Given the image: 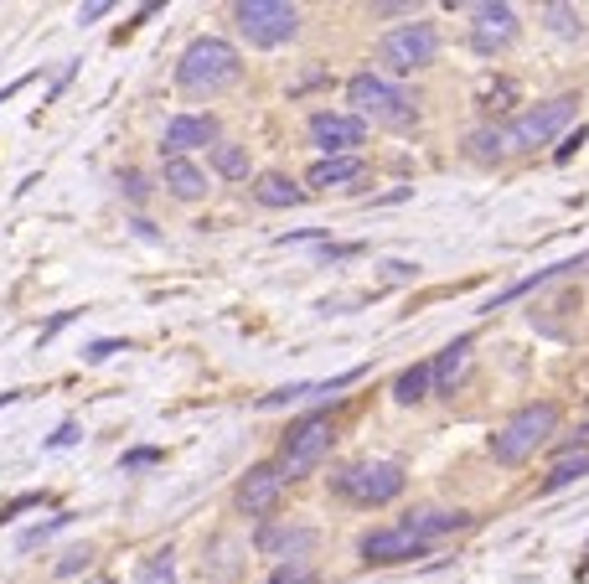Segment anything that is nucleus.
Wrapping results in <instances>:
<instances>
[{"mask_svg": "<svg viewBox=\"0 0 589 584\" xmlns=\"http://www.w3.org/2000/svg\"><path fill=\"white\" fill-rule=\"evenodd\" d=\"M300 6L290 0H238L233 6V26L248 47H285L300 37Z\"/></svg>", "mask_w": 589, "mask_h": 584, "instance_id": "0eeeda50", "label": "nucleus"}, {"mask_svg": "<svg viewBox=\"0 0 589 584\" xmlns=\"http://www.w3.org/2000/svg\"><path fill=\"white\" fill-rule=\"evenodd\" d=\"M248 192H254L259 207H274V212H279V207H300V202L310 197L305 187H295L285 171H264V176H254V187H248Z\"/></svg>", "mask_w": 589, "mask_h": 584, "instance_id": "4be33fe9", "label": "nucleus"}, {"mask_svg": "<svg viewBox=\"0 0 589 584\" xmlns=\"http://www.w3.org/2000/svg\"><path fill=\"white\" fill-rule=\"evenodd\" d=\"M197 145H217V114H176L171 125H166V145H161V156H186V150H197Z\"/></svg>", "mask_w": 589, "mask_h": 584, "instance_id": "2eb2a0df", "label": "nucleus"}, {"mask_svg": "<svg viewBox=\"0 0 589 584\" xmlns=\"http://www.w3.org/2000/svg\"><path fill=\"white\" fill-rule=\"evenodd\" d=\"M584 574H589V543H584Z\"/></svg>", "mask_w": 589, "mask_h": 584, "instance_id": "a18cd8bd", "label": "nucleus"}, {"mask_svg": "<svg viewBox=\"0 0 589 584\" xmlns=\"http://www.w3.org/2000/svg\"><path fill=\"white\" fill-rule=\"evenodd\" d=\"M564 455H589V419L574 429V435L564 440Z\"/></svg>", "mask_w": 589, "mask_h": 584, "instance_id": "58836bf2", "label": "nucleus"}, {"mask_svg": "<svg viewBox=\"0 0 589 584\" xmlns=\"http://www.w3.org/2000/svg\"><path fill=\"white\" fill-rule=\"evenodd\" d=\"M543 21H548V32H553V37H569V42L584 37V26H589L579 6H543Z\"/></svg>", "mask_w": 589, "mask_h": 584, "instance_id": "a878e982", "label": "nucleus"}, {"mask_svg": "<svg viewBox=\"0 0 589 584\" xmlns=\"http://www.w3.org/2000/svg\"><path fill=\"white\" fill-rule=\"evenodd\" d=\"M16 398H21V393H0V409H6V404H16Z\"/></svg>", "mask_w": 589, "mask_h": 584, "instance_id": "c03bdc74", "label": "nucleus"}, {"mask_svg": "<svg viewBox=\"0 0 589 584\" xmlns=\"http://www.w3.org/2000/svg\"><path fill=\"white\" fill-rule=\"evenodd\" d=\"M465 156H471L476 166H507L512 161V140H507L502 119H486L481 130L465 135Z\"/></svg>", "mask_w": 589, "mask_h": 584, "instance_id": "412c9836", "label": "nucleus"}, {"mask_svg": "<svg viewBox=\"0 0 589 584\" xmlns=\"http://www.w3.org/2000/svg\"><path fill=\"white\" fill-rule=\"evenodd\" d=\"M429 393H434L429 362H414V367H403V373L393 378V398H398V404H424Z\"/></svg>", "mask_w": 589, "mask_h": 584, "instance_id": "b1692460", "label": "nucleus"}, {"mask_svg": "<svg viewBox=\"0 0 589 584\" xmlns=\"http://www.w3.org/2000/svg\"><path fill=\"white\" fill-rule=\"evenodd\" d=\"M243 78V52L228 37H197L176 57V88L186 99H217Z\"/></svg>", "mask_w": 589, "mask_h": 584, "instance_id": "f257e3e1", "label": "nucleus"}, {"mask_svg": "<svg viewBox=\"0 0 589 584\" xmlns=\"http://www.w3.org/2000/svg\"><path fill=\"white\" fill-rule=\"evenodd\" d=\"M517 94H522L517 78H496V83H486V88H481V109L496 119V114H507V109L517 104Z\"/></svg>", "mask_w": 589, "mask_h": 584, "instance_id": "bb28decb", "label": "nucleus"}, {"mask_svg": "<svg viewBox=\"0 0 589 584\" xmlns=\"http://www.w3.org/2000/svg\"><path fill=\"white\" fill-rule=\"evenodd\" d=\"M93 564V553L88 548H73V553H62V564H57V574L68 579V574H78V569H88Z\"/></svg>", "mask_w": 589, "mask_h": 584, "instance_id": "f704fd0d", "label": "nucleus"}, {"mask_svg": "<svg viewBox=\"0 0 589 584\" xmlns=\"http://www.w3.org/2000/svg\"><path fill=\"white\" fill-rule=\"evenodd\" d=\"M331 491L352 507H388L409 491V471L398 460H357V466L331 476Z\"/></svg>", "mask_w": 589, "mask_h": 584, "instance_id": "20e7f679", "label": "nucleus"}, {"mask_svg": "<svg viewBox=\"0 0 589 584\" xmlns=\"http://www.w3.org/2000/svg\"><path fill=\"white\" fill-rule=\"evenodd\" d=\"M357 553H362V564H414V559H429V543L409 538L403 528H372V533H362Z\"/></svg>", "mask_w": 589, "mask_h": 584, "instance_id": "ddd939ff", "label": "nucleus"}, {"mask_svg": "<svg viewBox=\"0 0 589 584\" xmlns=\"http://www.w3.org/2000/svg\"><path fill=\"white\" fill-rule=\"evenodd\" d=\"M383 269H388V280H414V274H419V264H403V259H393Z\"/></svg>", "mask_w": 589, "mask_h": 584, "instance_id": "a19ab883", "label": "nucleus"}, {"mask_svg": "<svg viewBox=\"0 0 589 584\" xmlns=\"http://www.w3.org/2000/svg\"><path fill=\"white\" fill-rule=\"evenodd\" d=\"M114 352H124L119 336H99V342H88V347H83V362H88V367H99V362H109Z\"/></svg>", "mask_w": 589, "mask_h": 584, "instance_id": "2f4dec72", "label": "nucleus"}, {"mask_svg": "<svg viewBox=\"0 0 589 584\" xmlns=\"http://www.w3.org/2000/svg\"><path fill=\"white\" fill-rule=\"evenodd\" d=\"M109 11H114L109 0H93V6H83V11H78V21H83V26H93V21H104Z\"/></svg>", "mask_w": 589, "mask_h": 584, "instance_id": "ea45409f", "label": "nucleus"}, {"mask_svg": "<svg viewBox=\"0 0 589 584\" xmlns=\"http://www.w3.org/2000/svg\"><path fill=\"white\" fill-rule=\"evenodd\" d=\"M26 83H31V73H26V78H16V83H6V88H0V104H6L11 94H21V88H26Z\"/></svg>", "mask_w": 589, "mask_h": 584, "instance_id": "37998d69", "label": "nucleus"}, {"mask_svg": "<svg viewBox=\"0 0 589 584\" xmlns=\"http://www.w3.org/2000/svg\"><path fill=\"white\" fill-rule=\"evenodd\" d=\"M119 192L130 197V202H145V197H150V181H145L140 171H119Z\"/></svg>", "mask_w": 589, "mask_h": 584, "instance_id": "72a5a7b5", "label": "nucleus"}, {"mask_svg": "<svg viewBox=\"0 0 589 584\" xmlns=\"http://www.w3.org/2000/svg\"><path fill=\"white\" fill-rule=\"evenodd\" d=\"M409 538H419V543H440L445 533H460V528H471V512H460V507H424V512H409L398 522Z\"/></svg>", "mask_w": 589, "mask_h": 584, "instance_id": "4468645a", "label": "nucleus"}, {"mask_svg": "<svg viewBox=\"0 0 589 584\" xmlns=\"http://www.w3.org/2000/svg\"><path fill=\"white\" fill-rule=\"evenodd\" d=\"M429 63H440V26L434 21L393 26L378 42V73L383 78H409V73H424Z\"/></svg>", "mask_w": 589, "mask_h": 584, "instance_id": "39448f33", "label": "nucleus"}, {"mask_svg": "<svg viewBox=\"0 0 589 584\" xmlns=\"http://www.w3.org/2000/svg\"><path fill=\"white\" fill-rule=\"evenodd\" d=\"M31 507H47V491H26V497H11L6 507H0V522H16V517L31 512Z\"/></svg>", "mask_w": 589, "mask_h": 584, "instance_id": "7c9ffc66", "label": "nucleus"}, {"mask_svg": "<svg viewBox=\"0 0 589 584\" xmlns=\"http://www.w3.org/2000/svg\"><path fill=\"white\" fill-rule=\"evenodd\" d=\"M362 373H367V367H347V373H336V378H326V383H285V388L264 393V398H259V409H290V404H310V398H326V393L352 388Z\"/></svg>", "mask_w": 589, "mask_h": 584, "instance_id": "f3484780", "label": "nucleus"}, {"mask_svg": "<svg viewBox=\"0 0 589 584\" xmlns=\"http://www.w3.org/2000/svg\"><path fill=\"white\" fill-rule=\"evenodd\" d=\"M558 419H564V409L553 404V398H538V404H522L502 429L491 435V460L496 466H522V460H533L553 435H558Z\"/></svg>", "mask_w": 589, "mask_h": 584, "instance_id": "7ed1b4c3", "label": "nucleus"}, {"mask_svg": "<svg viewBox=\"0 0 589 584\" xmlns=\"http://www.w3.org/2000/svg\"><path fill=\"white\" fill-rule=\"evenodd\" d=\"M574 269H589V254H579V259H564V264H548V269H538V274H527V280H517L512 290H502V295H491L481 311L491 316V311H502V305H512V300H522V295H533V290H543V285H553V280H569Z\"/></svg>", "mask_w": 589, "mask_h": 584, "instance_id": "aec40b11", "label": "nucleus"}, {"mask_svg": "<svg viewBox=\"0 0 589 584\" xmlns=\"http://www.w3.org/2000/svg\"><path fill=\"white\" fill-rule=\"evenodd\" d=\"M517 32H522V21H517V6H507V0L471 11V52H476V57L507 52V47L517 42Z\"/></svg>", "mask_w": 589, "mask_h": 584, "instance_id": "9b49d317", "label": "nucleus"}, {"mask_svg": "<svg viewBox=\"0 0 589 584\" xmlns=\"http://www.w3.org/2000/svg\"><path fill=\"white\" fill-rule=\"evenodd\" d=\"M331 440H336L331 435V414H310V419L290 424L285 440H279V455H274L279 476H285V481H305L331 455Z\"/></svg>", "mask_w": 589, "mask_h": 584, "instance_id": "6e6552de", "label": "nucleus"}, {"mask_svg": "<svg viewBox=\"0 0 589 584\" xmlns=\"http://www.w3.org/2000/svg\"><path fill=\"white\" fill-rule=\"evenodd\" d=\"M279 497H285V476H279L274 460H259V466H248V476L238 481L233 491V507L243 517H269L279 507Z\"/></svg>", "mask_w": 589, "mask_h": 584, "instance_id": "f8f14e48", "label": "nucleus"}, {"mask_svg": "<svg viewBox=\"0 0 589 584\" xmlns=\"http://www.w3.org/2000/svg\"><path fill=\"white\" fill-rule=\"evenodd\" d=\"M589 476V455H564V460H558V466L543 476V497H548V491H564V486H574V481H584Z\"/></svg>", "mask_w": 589, "mask_h": 584, "instance_id": "393cba45", "label": "nucleus"}, {"mask_svg": "<svg viewBox=\"0 0 589 584\" xmlns=\"http://www.w3.org/2000/svg\"><path fill=\"white\" fill-rule=\"evenodd\" d=\"M372 16H414V6H372Z\"/></svg>", "mask_w": 589, "mask_h": 584, "instance_id": "79ce46f5", "label": "nucleus"}, {"mask_svg": "<svg viewBox=\"0 0 589 584\" xmlns=\"http://www.w3.org/2000/svg\"><path fill=\"white\" fill-rule=\"evenodd\" d=\"M305 130H310V145H316L321 156H357L367 145V125L347 109H316Z\"/></svg>", "mask_w": 589, "mask_h": 584, "instance_id": "9d476101", "label": "nucleus"}, {"mask_svg": "<svg viewBox=\"0 0 589 584\" xmlns=\"http://www.w3.org/2000/svg\"><path fill=\"white\" fill-rule=\"evenodd\" d=\"M321 543V533L310 522H290V517H264L259 533H254V548L274 564H290V559H310Z\"/></svg>", "mask_w": 589, "mask_h": 584, "instance_id": "1a4fd4ad", "label": "nucleus"}, {"mask_svg": "<svg viewBox=\"0 0 589 584\" xmlns=\"http://www.w3.org/2000/svg\"><path fill=\"white\" fill-rule=\"evenodd\" d=\"M140 584H181L176 579V553L171 548H155L150 559L140 564Z\"/></svg>", "mask_w": 589, "mask_h": 584, "instance_id": "cd10ccee", "label": "nucleus"}, {"mask_svg": "<svg viewBox=\"0 0 589 584\" xmlns=\"http://www.w3.org/2000/svg\"><path fill=\"white\" fill-rule=\"evenodd\" d=\"M347 104H352L347 114H357L362 125L367 119L383 125V130H414L419 125V99L409 94V88H398L393 78H383L378 68L347 78Z\"/></svg>", "mask_w": 589, "mask_h": 584, "instance_id": "f03ea898", "label": "nucleus"}, {"mask_svg": "<svg viewBox=\"0 0 589 584\" xmlns=\"http://www.w3.org/2000/svg\"><path fill=\"white\" fill-rule=\"evenodd\" d=\"M161 187L176 202H202L207 197V171L192 156H161Z\"/></svg>", "mask_w": 589, "mask_h": 584, "instance_id": "a211bd4d", "label": "nucleus"}, {"mask_svg": "<svg viewBox=\"0 0 589 584\" xmlns=\"http://www.w3.org/2000/svg\"><path fill=\"white\" fill-rule=\"evenodd\" d=\"M269 584H321V569L310 559H290V564H274Z\"/></svg>", "mask_w": 589, "mask_h": 584, "instance_id": "c85d7f7f", "label": "nucleus"}, {"mask_svg": "<svg viewBox=\"0 0 589 584\" xmlns=\"http://www.w3.org/2000/svg\"><path fill=\"white\" fill-rule=\"evenodd\" d=\"M584 140H589V130H569V135H564V145L553 150V161H558V166H564V161H574V150H579Z\"/></svg>", "mask_w": 589, "mask_h": 584, "instance_id": "e433bc0d", "label": "nucleus"}, {"mask_svg": "<svg viewBox=\"0 0 589 584\" xmlns=\"http://www.w3.org/2000/svg\"><path fill=\"white\" fill-rule=\"evenodd\" d=\"M68 522H73V512H57L52 522H42V528H31V533H21V548H37L42 538H52V533H62V528H68Z\"/></svg>", "mask_w": 589, "mask_h": 584, "instance_id": "473e14b6", "label": "nucleus"}, {"mask_svg": "<svg viewBox=\"0 0 589 584\" xmlns=\"http://www.w3.org/2000/svg\"><path fill=\"white\" fill-rule=\"evenodd\" d=\"M367 176L362 156H321L316 166L305 171V192H331V187H352V181Z\"/></svg>", "mask_w": 589, "mask_h": 584, "instance_id": "6ab92c4d", "label": "nucleus"}, {"mask_svg": "<svg viewBox=\"0 0 589 584\" xmlns=\"http://www.w3.org/2000/svg\"><path fill=\"white\" fill-rule=\"evenodd\" d=\"M78 440H83V435H78V424L68 419V424H57V435H52L42 450H68V445H78Z\"/></svg>", "mask_w": 589, "mask_h": 584, "instance_id": "c9c22d12", "label": "nucleus"}, {"mask_svg": "<svg viewBox=\"0 0 589 584\" xmlns=\"http://www.w3.org/2000/svg\"><path fill=\"white\" fill-rule=\"evenodd\" d=\"M579 114V94H553L533 109H522L517 119H507V140H512V156H527V150H543L558 135H569Z\"/></svg>", "mask_w": 589, "mask_h": 584, "instance_id": "423d86ee", "label": "nucleus"}, {"mask_svg": "<svg viewBox=\"0 0 589 584\" xmlns=\"http://www.w3.org/2000/svg\"><path fill=\"white\" fill-rule=\"evenodd\" d=\"M207 161H212V171L223 176V181H248V176H254L248 145H238V140H217V145L207 150Z\"/></svg>", "mask_w": 589, "mask_h": 584, "instance_id": "5701e85b", "label": "nucleus"}, {"mask_svg": "<svg viewBox=\"0 0 589 584\" xmlns=\"http://www.w3.org/2000/svg\"><path fill=\"white\" fill-rule=\"evenodd\" d=\"M161 460H166V450L140 445V450H124V455H119V466H124V471H145V466H161Z\"/></svg>", "mask_w": 589, "mask_h": 584, "instance_id": "c756f323", "label": "nucleus"}, {"mask_svg": "<svg viewBox=\"0 0 589 584\" xmlns=\"http://www.w3.org/2000/svg\"><path fill=\"white\" fill-rule=\"evenodd\" d=\"M471 352H476L471 336H455V342L429 362V378H434V393H440V398H455L460 393L465 373H471Z\"/></svg>", "mask_w": 589, "mask_h": 584, "instance_id": "dca6fc26", "label": "nucleus"}, {"mask_svg": "<svg viewBox=\"0 0 589 584\" xmlns=\"http://www.w3.org/2000/svg\"><path fill=\"white\" fill-rule=\"evenodd\" d=\"M78 316H83V311H57V316H52V321H47V326H42V336H37V342H42V347H47V342H52V336H57V331H62V326H73V321H78Z\"/></svg>", "mask_w": 589, "mask_h": 584, "instance_id": "4c0bfd02", "label": "nucleus"}]
</instances>
